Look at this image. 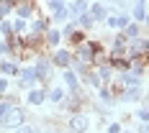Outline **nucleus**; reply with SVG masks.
<instances>
[{"label": "nucleus", "mask_w": 149, "mask_h": 133, "mask_svg": "<svg viewBox=\"0 0 149 133\" xmlns=\"http://www.w3.org/2000/svg\"><path fill=\"white\" fill-rule=\"evenodd\" d=\"M21 133H31V131H21Z\"/></svg>", "instance_id": "1"}]
</instances>
